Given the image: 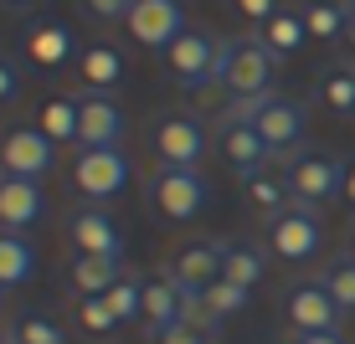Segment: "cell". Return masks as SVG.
<instances>
[{"label":"cell","instance_id":"obj_1","mask_svg":"<svg viewBox=\"0 0 355 344\" xmlns=\"http://www.w3.org/2000/svg\"><path fill=\"white\" fill-rule=\"evenodd\" d=\"M273 72H278V57L268 52V42H263L258 31L227 36L222 67H216V88H222L232 103H248V98L273 93Z\"/></svg>","mask_w":355,"mask_h":344},{"label":"cell","instance_id":"obj_2","mask_svg":"<svg viewBox=\"0 0 355 344\" xmlns=\"http://www.w3.org/2000/svg\"><path fill=\"white\" fill-rule=\"evenodd\" d=\"M227 114H232V118H248V124L263 134V144H268V150H273L278 159H288V154H299V150H304V129H309V114H304L299 98L263 93V98H248V103H232Z\"/></svg>","mask_w":355,"mask_h":344},{"label":"cell","instance_id":"obj_3","mask_svg":"<svg viewBox=\"0 0 355 344\" xmlns=\"http://www.w3.org/2000/svg\"><path fill=\"white\" fill-rule=\"evenodd\" d=\"M144 201H150V211L170 221V226H186L206 211V201H211V180L201 175V170H186V165H155L150 180H144Z\"/></svg>","mask_w":355,"mask_h":344},{"label":"cell","instance_id":"obj_4","mask_svg":"<svg viewBox=\"0 0 355 344\" xmlns=\"http://www.w3.org/2000/svg\"><path fill=\"white\" fill-rule=\"evenodd\" d=\"M222 52H227V36H216L211 26H186L175 42L160 52V62L170 72L175 88H211L216 82V67H222Z\"/></svg>","mask_w":355,"mask_h":344},{"label":"cell","instance_id":"obj_5","mask_svg":"<svg viewBox=\"0 0 355 344\" xmlns=\"http://www.w3.org/2000/svg\"><path fill=\"white\" fill-rule=\"evenodd\" d=\"M284 175H288L293 201H299V206H314V211L345 195V165H340L335 154H324V150H299V154H288V159H284Z\"/></svg>","mask_w":355,"mask_h":344},{"label":"cell","instance_id":"obj_6","mask_svg":"<svg viewBox=\"0 0 355 344\" xmlns=\"http://www.w3.org/2000/svg\"><path fill=\"white\" fill-rule=\"evenodd\" d=\"M150 150L160 165H186V170H201L206 150H211V134H206V124L196 114H186V108H170V114H160L150 124Z\"/></svg>","mask_w":355,"mask_h":344},{"label":"cell","instance_id":"obj_7","mask_svg":"<svg viewBox=\"0 0 355 344\" xmlns=\"http://www.w3.org/2000/svg\"><path fill=\"white\" fill-rule=\"evenodd\" d=\"M340 303L329 293L324 278H293L284 288V318L293 324V334H340Z\"/></svg>","mask_w":355,"mask_h":344},{"label":"cell","instance_id":"obj_8","mask_svg":"<svg viewBox=\"0 0 355 344\" xmlns=\"http://www.w3.org/2000/svg\"><path fill=\"white\" fill-rule=\"evenodd\" d=\"M320 247H324V226H320L314 206L293 201L288 211H278L268 221V252L278 262H309V257H320Z\"/></svg>","mask_w":355,"mask_h":344},{"label":"cell","instance_id":"obj_9","mask_svg":"<svg viewBox=\"0 0 355 344\" xmlns=\"http://www.w3.org/2000/svg\"><path fill=\"white\" fill-rule=\"evenodd\" d=\"M57 165V144L36 124H10L0 134V175L10 180H46Z\"/></svg>","mask_w":355,"mask_h":344},{"label":"cell","instance_id":"obj_10","mask_svg":"<svg viewBox=\"0 0 355 344\" xmlns=\"http://www.w3.org/2000/svg\"><path fill=\"white\" fill-rule=\"evenodd\" d=\"M21 52H26L31 67L57 72V67H72V62H78L83 42H78V31H72L62 16H31L26 26H21Z\"/></svg>","mask_w":355,"mask_h":344},{"label":"cell","instance_id":"obj_11","mask_svg":"<svg viewBox=\"0 0 355 344\" xmlns=\"http://www.w3.org/2000/svg\"><path fill=\"white\" fill-rule=\"evenodd\" d=\"M72 78H78L83 93H108L114 98L119 88H124V78H129L124 46H119L114 36H88L83 52H78V62H72Z\"/></svg>","mask_w":355,"mask_h":344},{"label":"cell","instance_id":"obj_12","mask_svg":"<svg viewBox=\"0 0 355 344\" xmlns=\"http://www.w3.org/2000/svg\"><path fill=\"white\" fill-rule=\"evenodd\" d=\"M129 185V159L124 150H78L72 159V190L83 201H114L119 190Z\"/></svg>","mask_w":355,"mask_h":344},{"label":"cell","instance_id":"obj_13","mask_svg":"<svg viewBox=\"0 0 355 344\" xmlns=\"http://www.w3.org/2000/svg\"><path fill=\"white\" fill-rule=\"evenodd\" d=\"M129 114L108 93H83L78 98V150H124Z\"/></svg>","mask_w":355,"mask_h":344},{"label":"cell","instance_id":"obj_14","mask_svg":"<svg viewBox=\"0 0 355 344\" xmlns=\"http://www.w3.org/2000/svg\"><path fill=\"white\" fill-rule=\"evenodd\" d=\"M67 242H72V257H124V231H119V221L93 201H83V206L67 211Z\"/></svg>","mask_w":355,"mask_h":344},{"label":"cell","instance_id":"obj_15","mask_svg":"<svg viewBox=\"0 0 355 344\" xmlns=\"http://www.w3.org/2000/svg\"><path fill=\"white\" fill-rule=\"evenodd\" d=\"M211 144H216V154H222L237 175H252V170H263V165H273V159H278V154L263 144V134L248 124V118H232V114H222V124H216Z\"/></svg>","mask_w":355,"mask_h":344},{"label":"cell","instance_id":"obj_16","mask_svg":"<svg viewBox=\"0 0 355 344\" xmlns=\"http://www.w3.org/2000/svg\"><path fill=\"white\" fill-rule=\"evenodd\" d=\"M124 31L139 46H150V52H165V46L186 31V10H180V0H139V6L129 10Z\"/></svg>","mask_w":355,"mask_h":344},{"label":"cell","instance_id":"obj_17","mask_svg":"<svg viewBox=\"0 0 355 344\" xmlns=\"http://www.w3.org/2000/svg\"><path fill=\"white\" fill-rule=\"evenodd\" d=\"M222 257H227V242H186V247L170 257L165 273L186 293H206L211 282H222Z\"/></svg>","mask_w":355,"mask_h":344},{"label":"cell","instance_id":"obj_18","mask_svg":"<svg viewBox=\"0 0 355 344\" xmlns=\"http://www.w3.org/2000/svg\"><path fill=\"white\" fill-rule=\"evenodd\" d=\"M186 298L191 293L180 288L170 273H155V278H144V334H165L170 324H186Z\"/></svg>","mask_w":355,"mask_h":344},{"label":"cell","instance_id":"obj_19","mask_svg":"<svg viewBox=\"0 0 355 344\" xmlns=\"http://www.w3.org/2000/svg\"><path fill=\"white\" fill-rule=\"evenodd\" d=\"M42 216H46L42 180H10V175H0V226H6V231H31Z\"/></svg>","mask_w":355,"mask_h":344},{"label":"cell","instance_id":"obj_20","mask_svg":"<svg viewBox=\"0 0 355 344\" xmlns=\"http://www.w3.org/2000/svg\"><path fill=\"white\" fill-rule=\"evenodd\" d=\"M242 195H248V206H252L263 221H273L278 211H288V206H293L288 175H284V170H273V165H263V170H252V175H242Z\"/></svg>","mask_w":355,"mask_h":344},{"label":"cell","instance_id":"obj_21","mask_svg":"<svg viewBox=\"0 0 355 344\" xmlns=\"http://www.w3.org/2000/svg\"><path fill=\"white\" fill-rule=\"evenodd\" d=\"M67 282H72V298H98L114 282H124V257H72Z\"/></svg>","mask_w":355,"mask_h":344},{"label":"cell","instance_id":"obj_22","mask_svg":"<svg viewBox=\"0 0 355 344\" xmlns=\"http://www.w3.org/2000/svg\"><path fill=\"white\" fill-rule=\"evenodd\" d=\"M258 36L268 42V52L284 62V57H293L304 42H309V26H304V10H293V6H284L278 16H268L263 26H258Z\"/></svg>","mask_w":355,"mask_h":344},{"label":"cell","instance_id":"obj_23","mask_svg":"<svg viewBox=\"0 0 355 344\" xmlns=\"http://www.w3.org/2000/svg\"><path fill=\"white\" fill-rule=\"evenodd\" d=\"M36 273V247L26 242V231H6L0 226V288H21Z\"/></svg>","mask_w":355,"mask_h":344},{"label":"cell","instance_id":"obj_24","mask_svg":"<svg viewBox=\"0 0 355 344\" xmlns=\"http://www.w3.org/2000/svg\"><path fill=\"white\" fill-rule=\"evenodd\" d=\"M268 273V252L258 242H227V257H222V282H237V288L252 293V282H263Z\"/></svg>","mask_w":355,"mask_h":344},{"label":"cell","instance_id":"obj_25","mask_svg":"<svg viewBox=\"0 0 355 344\" xmlns=\"http://www.w3.org/2000/svg\"><path fill=\"white\" fill-rule=\"evenodd\" d=\"M36 129H42L52 144H78V98L52 93L42 108H36Z\"/></svg>","mask_w":355,"mask_h":344},{"label":"cell","instance_id":"obj_26","mask_svg":"<svg viewBox=\"0 0 355 344\" xmlns=\"http://www.w3.org/2000/svg\"><path fill=\"white\" fill-rule=\"evenodd\" d=\"M299 10H304V26H309L314 42H329V46L345 42V31H350L345 6H335V0H309V6H299Z\"/></svg>","mask_w":355,"mask_h":344},{"label":"cell","instance_id":"obj_27","mask_svg":"<svg viewBox=\"0 0 355 344\" xmlns=\"http://www.w3.org/2000/svg\"><path fill=\"white\" fill-rule=\"evenodd\" d=\"M314 98L340 118H355V67H329L320 82H314Z\"/></svg>","mask_w":355,"mask_h":344},{"label":"cell","instance_id":"obj_28","mask_svg":"<svg viewBox=\"0 0 355 344\" xmlns=\"http://www.w3.org/2000/svg\"><path fill=\"white\" fill-rule=\"evenodd\" d=\"M201 309H206V324L216 329L227 314L248 309V288H237V282H211V288L201 293Z\"/></svg>","mask_w":355,"mask_h":344},{"label":"cell","instance_id":"obj_29","mask_svg":"<svg viewBox=\"0 0 355 344\" xmlns=\"http://www.w3.org/2000/svg\"><path fill=\"white\" fill-rule=\"evenodd\" d=\"M6 329H10V344H67L62 329L46 314H21V318H10Z\"/></svg>","mask_w":355,"mask_h":344},{"label":"cell","instance_id":"obj_30","mask_svg":"<svg viewBox=\"0 0 355 344\" xmlns=\"http://www.w3.org/2000/svg\"><path fill=\"white\" fill-rule=\"evenodd\" d=\"M72 318H78L88 334H114V329H119V318H114V309H108L103 293H98V298H72Z\"/></svg>","mask_w":355,"mask_h":344},{"label":"cell","instance_id":"obj_31","mask_svg":"<svg viewBox=\"0 0 355 344\" xmlns=\"http://www.w3.org/2000/svg\"><path fill=\"white\" fill-rule=\"evenodd\" d=\"M103 298H108V309H114V318H119V324H134V318L144 314V282L124 278V282H114V288H108Z\"/></svg>","mask_w":355,"mask_h":344},{"label":"cell","instance_id":"obj_32","mask_svg":"<svg viewBox=\"0 0 355 344\" xmlns=\"http://www.w3.org/2000/svg\"><path fill=\"white\" fill-rule=\"evenodd\" d=\"M329 282V293H335V303L345 314H355V262L350 257H340V262H329V273H320Z\"/></svg>","mask_w":355,"mask_h":344},{"label":"cell","instance_id":"obj_33","mask_svg":"<svg viewBox=\"0 0 355 344\" xmlns=\"http://www.w3.org/2000/svg\"><path fill=\"white\" fill-rule=\"evenodd\" d=\"M134 6H139V0H78V10L93 21V26H114V21L124 26Z\"/></svg>","mask_w":355,"mask_h":344},{"label":"cell","instance_id":"obj_34","mask_svg":"<svg viewBox=\"0 0 355 344\" xmlns=\"http://www.w3.org/2000/svg\"><path fill=\"white\" fill-rule=\"evenodd\" d=\"M21 93H26V72H21L16 57H6V52H0V108L21 103Z\"/></svg>","mask_w":355,"mask_h":344},{"label":"cell","instance_id":"obj_35","mask_svg":"<svg viewBox=\"0 0 355 344\" xmlns=\"http://www.w3.org/2000/svg\"><path fill=\"white\" fill-rule=\"evenodd\" d=\"M211 339H216V329H201L186 318V324H170L165 334H155L150 344H211Z\"/></svg>","mask_w":355,"mask_h":344},{"label":"cell","instance_id":"obj_36","mask_svg":"<svg viewBox=\"0 0 355 344\" xmlns=\"http://www.w3.org/2000/svg\"><path fill=\"white\" fill-rule=\"evenodd\" d=\"M232 6H237V16H248V21H263L268 16H278V10H284V0H232Z\"/></svg>","mask_w":355,"mask_h":344},{"label":"cell","instance_id":"obj_37","mask_svg":"<svg viewBox=\"0 0 355 344\" xmlns=\"http://www.w3.org/2000/svg\"><path fill=\"white\" fill-rule=\"evenodd\" d=\"M36 6H42V0H0V10H6V16H36Z\"/></svg>","mask_w":355,"mask_h":344},{"label":"cell","instance_id":"obj_38","mask_svg":"<svg viewBox=\"0 0 355 344\" xmlns=\"http://www.w3.org/2000/svg\"><path fill=\"white\" fill-rule=\"evenodd\" d=\"M288 344H345L340 334H293Z\"/></svg>","mask_w":355,"mask_h":344},{"label":"cell","instance_id":"obj_39","mask_svg":"<svg viewBox=\"0 0 355 344\" xmlns=\"http://www.w3.org/2000/svg\"><path fill=\"white\" fill-rule=\"evenodd\" d=\"M345 67H355V16H350V31H345Z\"/></svg>","mask_w":355,"mask_h":344},{"label":"cell","instance_id":"obj_40","mask_svg":"<svg viewBox=\"0 0 355 344\" xmlns=\"http://www.w3.org/2000/svg\"><path fill=\"white\" fill-rule=\"evenodd\" d=\"M345 201H350V206H355V165H350V170H345Z\"/></svg>","mask_w":355,"mask_h":344},{"label":"cell","instance_id":"obj_41","mask_svg":"<svg viewBox=\"0 0 355 344\" xmlns=\"http://www.w3.org/2000/svg\"><path fill=\"white\" fill-rule=\"evenodd\" d=\"M345 257L355 262V221H350V231H345Z\"/></svg>","mask_w":355,"mask_h":344},{"label":"cell","instance_id":"obj_42","mask_svg":"<svg viewBox=\"0 0 355 344\" xmlns=\"http://www.w3.org/2000/svg\"><path fill=\"white\" fill-rule=\"evenodd\" d=\"M335 6H345V10H350V16H355V0H335Z\"/></svg>","mask_w":355,"mask_h":344},{"label":"cell","instance_id":"obj_43","mask_svg":"<svg viewBox=\"0 0 355 344\" xmlns=\"http://www.w3.org/2000/svg\"><path fill=\"white\" fill-rule=\"evenodd\" d=\"M0 344H10V329H0Z\"/></svg>","mask_w":355,"mask_h":344},{"label":"cell","instance_id":"obj_44","mask_svg":"<svg viewBox=\"0 0 355 344\" xmlns=\"http://www.w3.org/2000/svg\"><path fill=\"white\" fill-rule=\"evenodd\" d=\"M0 298H6V288H0Z\"/></svg>","mask_w":355,"mask_h":344}]
</instances>
